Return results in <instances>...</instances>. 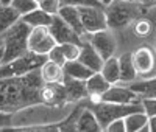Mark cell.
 <instances>
[{"label": "cell", "mask_w": 156, "mask_h": 132, "mask_svg": "<svg viewBox=\"0 0 156 132\" xmlns=\"http://www.w3.org/2000/svg\"><path fill=\"white\" fill-rule=\"evenodd\" d=\"M151 28H153V23L150 20H147V19H140L139 17L134 22V33L137 36H147V34H150Z\"/></svg>", "instance_id": "cell-29"}, {"label": "cell", "mask_w": 156, "mask_h": 132, "mask_svg": "<svg viewBox=\"0 0 156 132\" xmlns=\"http://www.w3.org/2000/svg\"><path fill=\"white\" fill-rule=\"evenodd\" d=\"M94 72L90 70L89 67L81 62V61H67L64 64V75H67L70 78H75V79H81V81H86V79L92 75Z\"/></svg>", "instance_id": "cell-23"}, {"label": "cell", "mask_w": 156, "mask_h": 132, "mask_svg": "<svg viewBox=\"0 0 156 132\" xmlns=\"http://www.w3.org/2000/svg\"><path fill=\"white\" fill-rule=\"evenodd\" d=\"M39 73H41L44 83H62L64 79V67L48 59L41 65Z\"/></svg>", "instance_id": "cell-19"}, {"label": "cell", "mask_w": 156, "mask_h": 132, "mask_svg": "<svg viewBox=\"0 0 156 132\" xmlns=\"http://www.w3.org/2000/svg\"><path fill=\"white\" fill-rule=\"evenodd\" d=\"M86 89H87V98L90 101H100L101 95L111 87V84L106 81V78L100 72H94L87 79H86Z\"/></svg>", "instance_id": "cell-15"}, {"label": "cell", "mask_w": 156, "mask_h": 132, "mask_svg": "<svg viewBox=\"0 0 156 132\" xmlns=\"http://www.w3.org/2000/svg\"><path fill=\"white\" fill-rule=\"evenodd\" d=\"M12 0H0V5H9Z\"/></svg>", "instance_id": "cell-37"}, {"label": "cell", "mask_w": 156, "mask_h": 132, "mask_svg": "<svg viewBox=\"0 0 156 132\" xmlns=\"http://www.w3.org/2000/svg\"><path fill=\"white\" fill-rule=\"evenodd\" d=\"M58 16L66 22L69 23L72 28L81 36L83 42H84V37L87 36L84 26H83V22H81V14H80V9L78 6H73V5H61L59 11H58Z\"/></svg>", "instance_id": "cell-14"}, {"label": "cell", "mask_w": 156, "mask_h": 132, "mask_svg": "<svg viewBox=\"0 0 156 132\" xmlns=\"http://www.w3.org/2000/svg\"><path fill=\"white\" fill-rule=\"evenodd\" d=\"M100 73L106 78V81L109 84L120 83V62H119V58L111 56V58L105 59L103 61V67H101Z\"/></svg>", "instance_id": "cell-22"}, {"label": "cell", "mask_w": 156, "mask_h": 132, "mask_svg": "<svg viewBox=\"0 0 156 132\" xmlns=\"http://www.w3.org/2000/svg\"><path fill=\"white\" fill-rule=\"evenodd\" d=\"M56 45L48 26H33L28 36V50L37 55H45Z\"/></svg>", "instance_id": "cell-9"}, {"label": "cell", "mask_w": 156, "mask_h": 132, "mask_svg": "<svg viewBox=\"0 0 156 132\" xmlns=\"http://www.w3.org/2000/svg\"><path fill=\"white\" fill-rule=\"evenodd\" d=\"M120 62V83H131L137 78V72L134 69L133 64V55L131 53H123V55L119 58Z\"/></svg>", "instance_id": "cell-24"}, {"label": "cell", "mask_w": 156, "mask_h": 132, "mask_svg": "<svg viewBox=\"0 0 156 132\" xmlns=\"http://www.w3.org/2000/svg\"><path fill=\"white\" fill-rule=\"evenodd\" d=\"M145 6L139 3L137 0H111L105 6L106 19H108V28L119 30L125 28L129 23H134L139 17L144 16Z\"/></svg>", "instance_id": "cell-2"}, {"label": "cell", "mask_w": 156, "mask_h": 132, "mask_svg": "<svg viewBox=\"0 0 156 132\" xmlns=\"http://www.w3.org/2000/svg\"><path fill=\"white\" fill-rule=\"evenodd\" d=\"M106 132H126L125 130V121L123 118H117V120L111 121L106 127H105Z\"/></svg>", "instance_id": "cell-33"}, {"label": "cell", "mask_w": 156, "mask_h": 132, "mask_svg": "<svg viewBox=\"0 0 156 132\" xmlns=\"http://www.w3.org/2000/svg\"><path fill=\"white\" fill-rule=\"evenodd\" d=\"M84 41H87L92 45L100 53V56L103 59H108V58L114 56V53L117 50V41H115L111 28L100 30V31H95V33H87Z\"/></svg>", "instance_id": "cell-7"}, {"label": "cell", "mask_w": 156, "mask_h": 132, "mask_svg": "<svg viewBox=\"0 0 156 132\" xmlns=\"http://www.w3.org/2000/svg\"><path fill=\"white\" fill-rule=\"evenodd\" d=\"M101 101L108 103H120V104H131V103H140L142 100L137 96V93L128 87L125 83L111 84V87L101 95Z\"/></svg>", "instance_id": "cell-11"}, {"label": "cell", "mask_w": 156, "mask_h": 132, "mask_svg": "<svg viewBox=\"0 0 156 132\" xmlns=\"http://www.w3.org/2000/svg\"><path fill=\"white\" fill-rule=\"evenodd\" d=\"M140 100L147 98H156V76L153 78H136L134 81L126 83Z\"/></svg>", "instance_id": "cell-16"}, {"label": "cell", "mask_w": 156, "mask_h": 132, "mask_svg": "<svg viewBox=\"0 0 156 132\" xmlns=\"http://www.w3.org/2000/svg\"><path fill=\"white\" fill-rule=\"evenodd\" d=\"M61 48H62V53H64V56H66L67 61H75L78 59V56H80V51H81V45H78V44H59Z\"/></svg>", "instance_id": "cell-27"}, {"label": "cell", "mask_w": 156, "mask_h": 132, "mask_svg": "<svg viewBox=\"0 0 156 132\" xmlns=\"http://www.w3.org/2000/svg\"><path fill=\"white\" fill-rule=\"evenodd\" d=\"M123 121H125V130L126 132H140L142 127L148 123V115L145 113V110L133 112V113H128L123 118Z\"/></svg>", "instance_id": "cell-25"}, {"label": "cell", "mask_w": 156, "mask_h": 132, "mask_svg": "<svg viewBox=\"0 0 156 132\" xmlns=\"http://www.w3.org/2000/svg\"><path fill=\"white\" fill-rule=\"evenodd\" d=\"M148 126H150V132H156V115L148 117Z\"/></svg>", "instance_id": "cell-35"}, {"label": "cell", "mask_w": 156, "mask_h": 132, "mask_svg": "<svg viewBox=\"0 0 156 132\" xmlns=\"http://www.w3.org/2000/svg\"><path fill=\"white\" fill-rule=\"evenodd\" d=\"M2 58H3V47L0 48V65H2Z\"/></svg>", "instance_id": "cell-38"}, {"label": "cell", "mask_w": 156, "mask_h": 132, "mask_svg": "<svg viewBox=\"0 0 156 132\" xmlns=\"http://www.w3.org/2000/svg\"><path fill=\"white\" fill-rule=\"evenodd\" d=\"M20 12H17V9L9 5H0V36H2L6 30H9L16 22L20 20Z\"/></svg>", "instance_id": "cell-20"}, {"label": "cell", "mask_w": 156, "mask_h": 132, "mask_svg": "<svg viewBox=\"0 0 156 132\" xmlns=\"http://www.w3.org/2000/svg\"><path fill=\"white\" fill-rule=\"evenodd\" d=\"M61 5H73V6H103L106 5L101 0H61Z\"/></svg>", "instance_id": "cell-30"}, {"label": "cell", "mask_w": 156, "mask_h": 132, "mask_svg": "<svg viewBox=\"0 0 156 132\" xmlns=\"http://www.w3.org/2000/svg\"><path fill=\"white\" fill-rule=\"evenodd\" d=\"M36 2H37V3H41V0H36Z\"/></svg>", "instance_id": "cell-41"}, {"label": "cell", "mask_w": 156, "mask_h": 132, "mask_svg": "<svg viewBox=\"0 0 156 132\" xmlns=\"http://www.w3.org/2000/svg\"><path fill=\"white\" fill-rule=\"evenodd\" d=\"M20 19L23 22H27L31 28L33 26H48L51 23V20H53V14H50V12L44 11L41 6H37L36 9L23 14Z\"/></svg>", "instance_id": "cell-21"}, {"label": "cell", "mask_w": 156, "mask_h": 132, "mask_svg": "<svg viewBox=\"0 0 156 132\" xmlns=\"http://www.w3.org/2000/svg\"><path fill=\"white\" fill-rule=\"evenodd\" d=\"M44 11L50 12V14H58V11L61 8V0H41V3H39Z\"/></svg>", "instance_id": "cell-31"}, {"label": "cell", "mask_w": 156, "mask_h": 132, "mask_svg": "<svg viewBox=\"0 0 156 132\" xmlns=\"http://www.w3.org/2000/svg\"><path fill=\"white\" fill-rule=\"evenodd\" d=\"M42 76L37 70L27 75L0 78V110L16 113L30 106L41 104Z\"/></svg>", "instance_id": "cell-1"}, {"label": "cell", "mask_w": 156, "mask_h": 132, "mask_svg": "<svg viewBox=\"0 0 156 132\" xmlns=\"http://www.w3.org/2000/svg\"><path fill=\"white\" fill-rule=\"evenodd\" d=\"M129 2H133V0H129Z\"/></svg>", "instance_id": "cell-42"}, {"label": "cell", "mask_w": 156, "mask_h": 132, "mask_svg": "<svg viewBox=\"0 0 156 132\" xmlns=\"http://www.w3.org/2000/svg\"><path fill=\"white\" fill-rule=\"evenodd\" d=\"M86 33H95L108 28V19L103 6H78Z\"/></svg>", "instance_id": "cell-8"}, {"label": "cell", "mask_w": 156, "mask_h": 132, "mask_svg": "<svg viewBox=\"0 0 156 132\" xmlns=\"http://www.w3.org/2000/svg\"><path fill=\"white\" fill-rule=\"evenodd\" d=\"M139 3H142L145 8H148V6H154L156 5V0H137Z\"/></svg>", "instance_id": "cell-36"}, {"label": "cell", "mask_w": 156, "mask_h": 132, "mask_svg": "<svg viewBox=\"0 0 156 132\" xmlns=\"http://www.w3.org/2000/svg\"><path fill=\"white\" fill-rule=\"evenodd\" d=\"M47 59H48V61H53V62H56V64H59V65H62V67H64V64L67 62V59H66V56H64L62 48H61L59 44H56L53 48L47 53Z\"/></svg>", "instance_id": "cell-28"}, {"label": "cell", "mask_w": 156, "mask_h": 132, "mask_svg": "<svg viewBox=\"0 0 156 132\" xmlns=\"http://www.w3.org/2000/svg\"><path fill=\"white\" fill-rule=\"evenodd\" d=\"M78 61H81L86 67H89L92 72H100L105 59L100 56V53L87 41H84L83 45H81V51H80V56H78Z\"/></svg>", "instance_id": "cell-17"}, {"label": "cell", "mask_w": 156, "mask_h": 132, "mask_svg": "<svg viewBox=\"0 0 156 132\" xmlns=\"http://www.w3.org/2000/svg\"><path fill=\"white\" fill-rule=\"evenodd\" d=\"M39 95H41V104L50 106V107H61L69 104L62 83H44Z\"/></svg>", "instance_id": "cell-12"}, {"label": "cell", "mask_w": 156, "mask_h": 132, "mask_svg": "<svg viewBox=\"0 0 156 132\" xmlns=\"http://www.w3.org/2000/svg\"><path fill=\"white\" fill-rule=\"evenodd\" d=\"M131 55L137 78L156 76V50L151 45H140L131 51Z\"/></svg>", "instance_id": "cell-6"}, {"label": "cell", "mask_w": 156, "mask_h": 132, "mask_svg": "<svg viewBox=\"0 0 156 132\" xmlns=\"http://www.w3.org/2000/svg\"><path fill=\"white\" fill-rule=\"evenodd\" d=\"M142 106H144V110L148 117L156 115V98H147L142 100Z\"/></svg>", "instance_id": "cell-34"}, {"label": "cell", "mask_w": 156, "mask_h": 132, "mask_svg": "<svg viewBox=\"0 0 156 132\" xmlns=\"http://www.w3.org/2000/svg\"><path fill=\"white\" fill-rule=\"evenodd\" d=\"M83 104H84V101H83ZM76 130H80V132H100L101 130V126L97 120L95 113L89 107H86V106L80 112V117L76 120Z\"/></svg>", "instance_id": "cell-18"}, {"label": "cell", "mask_w": 156, "mask_h": 132, "mask_svg": "<svg viewBox=\"0 0 156 132\" xmlns=\"http://www.w3.org/2000/svg\"><path fill=\"white\" fill-rule=\"evenodd\" d=\"M12 121H14V113L0 110V130H5L6 127H11Z\"/></svg>", "instance_id": "cell-32"}, {"label": "cell", "mask_w": 156, "mask_h": 132, "mask_svg": "<svg viewBox=\"0 0 156 132\" xmlns=\"http://www.w3.org/2000/svg\"><path fill=\"white\" fill-rule=\"evenodd\" d=\"M84 106L89 107L97 117V120L101 126V130H105V127L117 120V118H125L128 113L133 112H142L144 106L140 103H131V104H120V103H108V101H90L89 98L84 100Z\"/></svg>", "instance_id": "cell-3"}, {"label": "cell", "mask_w": 156, "mask_h": 132, "mask_svg": "<svg viewBox=\"0 0 156 132\" xmlns=\"http://www.w3.org/2000/svg\"><path fill=\"white\" fill-rule=\"evenodd\" d=\"M48 30L51 33V36L55 37L56 44H78V45H83V39L81 36L78 34L69 23L64 22L58 14L53 16V20L48 25Z\"/></svg>", "instance_id": "cell-10"}, {"label": "cell", "mask_w": 156, "mask_h": 132, "mask_svg": "<svg viewBox=\"0 0 156 132\" xmlns=\"http://www.w3.org/2000/svg\"><path fill=\"white\" fill-rule=\"evenodd\" d=\"M101 2H103V3H105V5H108V3L111 2V0H101Z\"/></svg>", "instance_id": "cell-40"}, {"label": "cell", "mask_w": 156, "mask_h": 132, "mask_svg": "<svg viewBox=\"0 0 156 132\" xmlns=\"http://www.w3.org/2000/svg\"><path fill=\"white\" fill-rule=\"evenodd\" d=\"M47 61L45 55H37L33 51H25L19 58L12 59L6 64L0 65V78H8V76H20L27 75L33 70L41 69V65Z\"/></svg>", "instance_id": "cell-5"}, {"label": "cell", "mask_w": 156, "mask_h": 132, "mask_svg": "<svg viewBox=\"0 0 156 132\" xmlns=\"http://www.w3.org/2000/svg\"><path fill=\"white\" fill-rule=\"evenodd\" d=\"M31 31V26L23 22L22 19L16 22L9 30L2 34L3 39V58L2 64H6L12 59L19 58L25 51H28V36Z\"/></svg>", "instance_id": "cell-4"}, {"label": "cell", "mask_w": 156, "mask_h": 132, "mask_svg": "<svg viewBox=\"0 0 156 132\" xmlns=\"http://www.w3.org/2000/svg\"><path fill=\"white\" fill-rule=\"evenodd\" d=\"M62 84H64V90H66V100L69 104L70 103H81L89 96L86 83L81 81V79H75V78L64 75Z\"/></svg>", "instance_id": "cell-13"}, {"label": "cell", "mask_w": 156, "mask_h": 132, "mask_svg": "<svg viewBox=\"0 0 156 132\" xmlns=\"http://www.w3.org/2000/svg\"><path fill=\"white\" fill-rule=\"evenodd\" d=\"M11 5L17 9V12H20V16L27 14V12H30L39 6V3L36 0H12Z\"/></svg>", "instance_id": "cell-26"}, {"label": "cell", "mask_w": 156, "mask_h": 132, "mask_svg": "<svg viewBox=\"0 0 156 132\" xmlns=\"http://www.w3.org/2000/svg\"><path fill=\"white\" fill-rule=\"evenodd\" d=\"M3 47V39H2V36H0V48Z\"/></svg>", "instance_id": "cell-39"}]
</instances>
